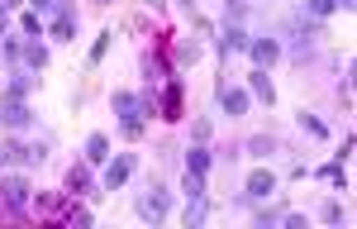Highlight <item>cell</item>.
<instances>
[{
    "instance_id": "4316f807",
    "label": "cell",
    "mask_w": 357,
    "mask_h": 229,
    "mask_svg": "<svg viewBox=\"0 0 357 229\" xmlns=\"http://www.w3.org/2000/svg\"><path fill=\"white\" fill-rule=\"evenodd\" d=\"M243 148H248V153H252V158H267V153H272L276 143H272V139H262V134H257V139H248Z\"/></svg>"
},
{
    "instance_id": "f546056e",
    "label": "cell",
    "mask_w": 357,
    "mask_h": 229,
    "mask_svg": "<svg viewBox=\"0 0 357 229\" xmlns=\"http://www.w3.org/2000/svg\"><path fill=\"white\" fill-rule=\"evenodd\" d=\"M248 5H252V0H224V10H229V20H243V15H248Z\"/></svg>"
},
{
    "instance_id": "277c9868",
    "label": "cell",
    "mask_w": 357,
    "mask_h": 229,
    "mask_svg": "<svg viewBox=\"0 0 357 229\" xmlns=\"http://www.w3.org/2000/svg\"><path fill=\"white\" fill-rule=\"evenodd\" d=\"M276 191V172L272 168H257L252 177H248V186H243V196H238V205H252V200H267Z\"/></svg>"
},
{
    "instance_id": "e575fe53",
    "label": "cell",
    "mask_w": 357,
    "mask_h": 229,
    "mask_svg": "<svg viewBox=\"0 0 357 229\" xmlns=\"http://www.w3.org/2000/svg\"><path fill=\"white\" fill-rule=\"evenodd\" d=\"M353 5H357V0H338V10H353Z\"/></svg>"
},
{
    "instance_id": "30bf717a",
    "label": "cell",
    "mask_w": 357,
    "mask_h": 229,
    "mask_svg": "<svg viewBox=\"0 0 357 229\" xmlns=\"http://www.w3.org/2000/svg\"><path fill=\"white\" fill-rule=\"evenodd\" d=\"M67 196H91V163L67 168Z\"/></svg>"
},
{
    "instance_id": "3957f363",
    "label": "cell",
    "mask_w": 357,
    "mask_h": 229,
    "mask_svg": "<svg viewBox=\"0 0 357 229\" xmlns=\"http://www.w3.org/2000/svg\"><path fill=\"white\" fill-rule=\"evenodd\" d=\"M138 215H143V220H153V225H158V220H167V215H172V191L148 186V191L138 196Z\"/></svg>"
},
{
    "instance_id": "83f0119b",
    "label": "cell",
    "mask_w": 357,
    "mask_h": 229,
    "mask_svg": "<svg viewBox=\"0 0 357 229\" xmlns=\"http://www.w3.org/2000/svg\"><path fill=\"white\" fill-rule=\"evenodd\" d=\"M20 48H24L20 38H0V57H5V62H20Z\"/></svg>"
},
{
    "instance_id": "7c38bea8",
    "label": "cell",
    "mask_w": 357,
    "mask_h": 229,
    "mask_svg": "<svg viewBox=\"0 0 357 229\" xmlns=\"http://www.w3.org/2000/svg\"><path fill=\"white\" fill-rule=\"evenodd\" d=\"M248 91H252L257 101H267V105L276 101V86H272V77H267V67H257V72H248Z\"/></svg>"
},
{
    "instance_id": "1f68e13d",
    "label": "cell",
    "mask_w": 357,
    "mask_h": 229,
    "mask_svg": "<svg viewBox=\"0 0 357 229\" xmlns=\"http://www.w3.org/2000/svg\"><path fill=\"white\" fill-rule=\"evenodd\" d=\"M29 5H33L38 15H53V10H57V0H29Z\"/></svg>"
},
{
    "instance_id": "cb8c5ba5",
    "label": "cell",
    "mask_w": 357,
    "mask_h": 229,
    "mask_svg": "<svg viewBox=\"0 0 357 229\" xmlns=\"http://www.w3.org/2000/svg\"><path fill=\"white\" fill-rule=\"evenodd\" d=\"M110 43H114V34L105 29V34H100V38L91 43V67H100V62H105V53H110Z\"/></svg>"
},
{
    "instance_id": "2e32d148",
    "label": "cell",
    "mask_w": 357,
    "mask_h": 229,
    "mask_svg": "<svg viewBox=\"0 0 357 229\" xmlns=\"http://www.w3.org/2000/svg\"><path fill=\"white\" fill-rule=\"evenodd\" d=\"M86 163H91V168H96V163H110V139H105V134H91V139H86Z\"/></svg>"
},
{
    "instance_id": "7402d4cb",
    "label": "cell",
    "mask_w": 357,
    "mask_h": 229,
    "mask_svg": "<svg viewBox=\"0 0 357 229\" xmlns=\"http://www.w3.org/2000/svg\"><path fill=\"white\" fill-rule=\"evenodd\" d=\"M333 10H338V0H305V15L310 20H329Z\"/></svg>"
},
{
    "instance_id": "52a82bcc",
    "label": "cell",
    "mask_w": 357,
    "mask_h": 229,
    "mask_svg": "<svg viewBox=\"0 0 357 229\" xmlns=\"http://www.w3.org/2000/svg\"><path fill=\"white\" fill-rule=\"evenodd\" d=\"M134 168H138L134 153H119V158H110V168H105V177H100V186H105V191H119V186L134 177Z\"/></svg>"
},
{
    "instance_id": "ba28073f",
    "label": "cell",
    "mask_w": 357,
    "mask_h": 229,
    "mask_svg": "<svg viewBox=\"0 0 357 229\" xmlns=\"http://www.w3.org/2000/svg\"><path fill=\"white\" fill-rule=\"evenodd\" d=\"M53 38H77V5L72 0H57V10H53Z\"/></svg>"
},
{
    "instance_id": "e0dca14e",
    "label": "cell",
    "mask_w": 357,
    "mask_h": 229,
    "mask_svg": "<svg viewBox=\"0 0 357 229\" xmlns=\"http://www.w3.org/2000/svg\"><path fill=\"white\" fill-rule=\"evenodd\" d=\"M143 72H148V86H158V82H167V77H172L162 53H148V57H143Z\"/></svg>"
},
{
    "instance_id": "9a60e30c",
    "label": "cell",
    "mask_w": 357,
    "mask_h": 229,
    "mask_svg": "<svg viewBox=\"0 0 357 229\" xmlns=\"http://www.w3.org/2000/svg\"><path fill=\"white\" fill-rule=\"evenodd\" d=\"M33 86H38V72H20V67H15V72H10V82H5V91H10V96H29V91H33Z\"/></svg>"
},
{
    "instance_id": "836d02e7",
    "label": "cell",
    "mask_w": 357,
    "mask_h": 229,
    "mask_svg": "<svg viewBox=\"0 0 357 229\" xmlns=\"http://www.w3.org/2000/svg\"><path fill=\"white\" fill-rule=\"evenodd\" d=\"M5 24H10V20H5V5H0V38H5Z\"/></svg>"
},
{
    "instance_id": "7a4b0ae2",
    "label": "cell",
    "mask_w": 357,
    "mask_h": 229,
    "mask_svg": "<svg viewBox=\"0 0 357 229\" xmlns=\"http://www.w3.org/2000/svg\"><path fill=\"white\" fill-rule=\"evenodd\" d=\"M29 200H33V186H29L24 172H10V177H0V210H5V215H24Z\"/></svg>"
},
{
    "instance_id": "5bb4252c",
    "label": "cell",
    "mask_w": 357,
    "mask_h": 229,
    "mask_svg": "<svg viewBox=\"0 0 357 229\" xmlns=\"http://www.w3.org/2000/svg\"><path fill=\"white\" fill-rule=\"evenodd\" d=\"M248 48V34L238 24H224V34H220V53L229 57V53H243Z\"/></svg>"
},
{
    "instance_id": "8fae6325",
    "label": "cell",
    "mask_w": 357,
    "mask_h": 229,
    "mask_svg": "<svg viewBox=\"0 0 357 229\" xmlns=\"http://www.w3.org/2000/svg\"><path fill=\"white\" fill-rule=\"evenodd\" d=\"M220 105H224V114H248V91H238V86H220Z\"/></svg>"
},
{
    "instance_id": "d6986e66",
    "label": "cell",
    "mask_w": 357,
    "mask_h": 229,
    "mask_svg": "<svg viewBox=\"0 0 357 229\" xmlns=\"http://www.w3.org/2000/svg\"><path fill=\"white\" fill-rule=\"evenodd\" d=\"M319 177L329 182L333 191H348V172H343V163H324V168H319Z\"/></svg>"
},
{
    "instance_id": "f1b7e54d",
    "label": "cell",
    "mask_w": 357,
    "mask_h": 229,
    "mask_svg": "<svg viewBox=\"0 0 357 229\" xmlns=\"http://www.w3.org/2000/svg\"><path fill=\"white\" fill-rule=\"evenodd\" d=\"M301 124L314 134V139H324V134H329V129H324V119H314V114H301Z\"/></svg>"
},
{
    "instance_id": "ffe728a7",
    "label": "cell",
    "mask_w": 357,
    "mask_h": 229,
    "mask_svg": "<svg viewBox=\"0 0 357 229\" xmlns=\"http://www.w3.org/2000/svg\"><path fill=\"white\" fill-rule=\"evenodd\" d=\"M62 196H53V191H38V215H53V220H62Z\"/></svg>"
},
{
    "instance_id": "484cf974",
    "label": "cell",
    "mask_w": 357,
    "mask_h": 229,
    "mask_svg": "<svg viewBox=\"0 0 357 229\" xmlns=\"http://www.w3.org/2000/svg\"><path fill=\"white\" fill-rule=\"evenodd\" d=\"M319 220H324V225H338V220H343V205H338V200H324V205H319Z\"/></svg>"
},
{
    "instance_id": "8992f818",
    "label": "cell",
    "mask_w": 357,
    "mask_h": 229,
    "mask_svg": "<svg viewBox=\"0 0 357 229\" xmlns=\"http://www.w3.org/2000/svg\"><path fill=\"white\" fill-rule=\"evenodd\" d=\"M181 96H186V86H181V77H167L162 96H158V114H162V119H181V105H186Z\"/></svg>"
},
{
    "instance_id": "d4e9b609",
    "label": "cell",
    "mask_w": 357,
    "mask_h": 229,
    "mask_svg": "<svg viewBox=\"0 0 357 229\" xmlns=\"http://www.w3.org/2000/svg\"><path fill=\"white\" fill-rule=\"evenodd\" d=\"M20 34H24V38H43V20H38V10H29L24 20H20Z\"/></svg>"
},
{
    "instance_id": "d6a6232c",
    "label": "cell",
    "mask_w": 357,
    "mask_h": 229,
    "mask_svg": "<svg viewBox=\"0 0 357 229\" xmlns=\"http://www.w3.org/2000/svg\"><path fill=\"white\" fill-rule=\"evenodd\" d=\"M143 5H148V10H162V5H167V0H143Z\"/></svg>"
},
{
    "instance_id": "8d00e7d4",
    "label": "cell",
    "mask_w": 357,
    "mask_h": 229,
    "mask_svg": "<svg viewBox=\"0 0 357 229\" xmlns=\"http://www.w3.org/2000/svg\"><path fill=\"white\" fill-rule=\"evenodd\" d=\"M100 5H110V0H100Z\"/></svg>"
},
{
    "instance_id": "9c48e42d",
    "label": "cell",
    "mask_w": 357,
    "mask_h": 229,
    "mask_svg": "<svg viewBox=\"0 0 357 229\" xmlns=\"http://www.w3.org/2000/svg\"><path fill=\"white\" fill-rule=\"evenodd\" d=\"M248 53H252L257 67H272L276 57H281V43L276 38H248Z\"/></svg>"
},
{
    "instance_id": "603a6c76",
    "label": "cell",
    "mask_w": 357,
    "mask_h": 229,
    "mask_svg": "<svg viewBox=\"0 0 357 229\" xmlns=\"http://www.w3.org/2000/svg\"><path fill=\"white\" fill-rule=\"evenodd\" d=\"M172 57H176V62L186 67V62H195V57H200V43H195V38H181V43L172 48Z\"/></svg>"
},
{
    "instance_id": "44dd1931",
    "label": "cell",
    "mask_w": 357,
    "mask_h": 229,
    "mask_svg": "<svg viewBox=\"0 0 357 229\" xmlns=\"http://www.w3.org/2000/svg\"><path fill=\"white\" fill-rule=\"evenodd\" d=\"M62 225L86 229V225H91V210H86V205H67V210H62Z\"/></svg>"
},
{
    "instance_id": "4dcf8cb0",
    "label": "cell",
    "mask_w": 357,
    "mask_h": 229,
    "mask_svg": "<svg viewBox=\"0 0 357 229\" xmlns=\"http://www.w3.org/2000/svg\"><path fill=\"white\" fill-rule=\"evenodd\" d=\"M191 134H195V143H205V139H210V119H195Z\"/></svg>"
},
{
    "instance_id": "6da1fadb",
    "label": "cell",
    "mask_w": 357,
    "mask_h": 229,
    "mask_svg": "<svg viewBox=\"0 0 357 229\" xmlns=\"http://www.w3.org/2000/svg\"><path fill=\"white\" fill-rule=\"evenodd\" d=\"M114 114H119V134H124V139H143L148 114H158V91H153V86H148L143 96L114 91Z\"/></svg>"
},
{
    "instance_id": "ac0fdd59",
    "label": "cell",
    "mask_w": 357,
    "mask_h": 229,
    "mask_svg": "<svg viewBox=\"0 0 357 229\" xmlns=\"http://www.w3.org/2000/svg\"><path fill=\"white\" fill-rule=\"evenodd\" d=\"M186 172H191V177H205V172H210V148H200V143L186 148Z\"/></svg>"
},
{
    "instance_id": "5b68a950",
    "label": "cell",
    "mask_w": 357,
    "mask_h": 229,
    "mask_svg": "<svg viewBox=\"0 0 357 229\" xmlns=\"http://www.w3.org/2000/svg\"><path fill=\"white\" fill-rule=\"evenodd\" d=\"M29 119H33V114H29L24 96H10V91H5V96H0V124H5V129H29Z\"/></svg>"
},
{
    "instance_id": "4fadbf2b",
    "label": "cell",
    "mask_w": 357,
    "mask_h": 229,
    "mask_svg": "<svg viewBox=\"0 0 357 229\" xmlns=\"http://www.w3.org/2000/svg\"><path fill=\"white\" fill-rule=\"evenodd\" d=\"M20 62H24L29 72H43V67H48V48H43L38 38H29L24 48H20Z\"/></svg>"
},
{
    "instance_id": "d590c367",
    "label": "cell",
    "mask_w": 357,
    "mask_h": 229,
    "mask_svg": "<svg viewBox=\"0 0 357 229\" xmlns=\"http://www.w3.org/2000/svg\"><path fill=\"white\" fill-rule=\"evenodd\" d=\"M0 5H5V10H10V5H20V0H0Z\"/></svg>"
}]
</instances>
